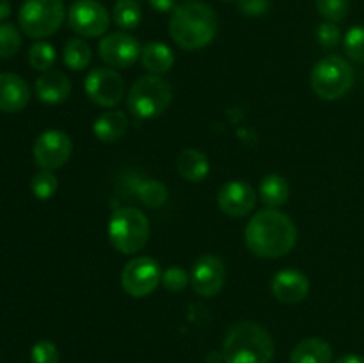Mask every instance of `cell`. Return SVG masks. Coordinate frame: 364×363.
Returning a JSON list of instances; mask_svg holds the SVG:
<instances>
[{
    "label": "cell",
    "mask_w": 364,
    "mask_h": 363,
    "mask_svg": "<svg viewBox=\"0 0 364 363\" xmlns=\"http://www.w3.org/2000/svg\"><path fill=\"white\" fill-rule=\"evenodd\" d=\"M297 244V226L277 209H263L245 226V246L258 258H281Z\"/></svg>",
    "instance_id": "6da1fadb"
},
{
    "label": "cell",
    "mask_w": 364,
    "mask_h": 363,
    "mask_svg": "<svg viewBox=\"0 0 364 363\" xmlns=\"http://www.w3.org/2000/svg\"><path fill=\"white\" fill-rule=\"evenodd\" d=\"M219 31L217 14L208 4L187 2L171 14L169 34L183 50H199L208 46Z\"/></svg>",
    "instance_id": "7a4b0ae2"
},
{
    "label": "cell",
    "mask_w": 364,
    "mask_h": 363,
    "mask_svg": "<svg viewBox=\"0 0 364 363\" xmlns=\"http://www.w3.org/2000/svg\"><path fill=\"white\" fill-rule=\"evenodd\" d=\"M274 352L272 337L255 320H237L224 335L223 358L226 363H270Z\"/></svg>",
    "instance_id": "3957f363"
},
{
    "label": "cell",
    "mask_w": 364,
    "mask_h": 363,
    "mask_svg": "<svg viewBox=\"0 0 364 363\" xmlns=\"http://www.w3.org/2000/svg\"><path fill=\"white\" fill-rule=\"evenodd\" d=\"M109 241L116 251L135 255L148 244L151 226L142 210L135 206H121L109 219Z\"/></svg>",
    "instance_id": "277c9868"
},
{
    "label": "cell",
    "mask_w": 364,
    "mask_h": 363,
    "mask_svg": "<svg viewBox=\"0 0 364 363\" xmlns=\"http://www.w3.org/2000/svg\"><path fill=\"white\" fill-rule=\"evenodd\" d=\"M355 73L352 64L340 56H327L315 64L309 75V84L318 98L334 102L354 88Z\"/></svg>",
    "instance_id": "5b68a950"
},
{
    "label": "cell",
    "mask_w": 364,
    "mask_h": 363,
    "mask_svg": "<svg viewBox=\"0 0 364 363\" xmlns=\"http://www.w3.org/2000/svg\"><path fill=\"white\" fill-rule=\"evenodd\" d=\"M173 102V88L160 75H146L132 84L127 96L128 110L139 120H153Z\"/></svg>",
    "instance_id": "8992f818"
},
{
    "label": "cell",
    "mask_w": 364,
    "mask_h": 363,
    "mask_svg": "<svg viewBox=\"0 0 364 363\" xmlns=\"http://www.w3.org/2000/svg\"><path fill=\"white\" fill-rule=\"evenodd\" d=\"M66 20L63 0H25L18 13L23 34L32 39H43L55 34Z\"/></svg>",
    "instance_id": "52a82bcc"
},
{
    "label": "cell",
    "mask_w": 364,
    "mask_h": 363,
    "mask_svg": "<svg viewBox=\"0 0 364 363\" xmlns=\"http://www.w3.org/2000/svg\"><path fill=\"white\" fill-rule=\"evenodd\" d=\"M162 281L160 263L151 256L132 258L121 273V287L132 298H148Z\"/></svg>",
    "instance_id": "ba28073f"
},
{
    "label": "cell",
    "mask_w": 364,
    "mask_h": 363,
    "mask_svg": "<svg viewBox=\"0 0 364 363\" xmlns=\"http://www.w3.org/2000/svg\"><path fill=\"white\" fill-rule=\"evenodd\" d=\"M84 89L92 103L107 107V109L117 105L127 93L123 77L117 73V70L109 66L95 68L89 71L84 82Z\"/></svg>",
    "instance_id": "9c48e42d"
},
{
    "label": "cell",
    "mask_w": 364,
    "mask_h": 363,
    "mask_svg": "<svg viewBox=\"0 0 364 363\" xmlns=\"http://www.w3.org/2000/svg\"><path fill=\"white\" fill-rule=\"evenodd\" d=\"M68 25L82 38H98L109 31L110 14L98 0H77L68 11Z\"/></svg>",
    "instance_id": "30bf717a"
},
{
    "label": "cell",
    "mask_w": 364,
    "mask_h": 363,
    "mask_svg": "<svg viewBox=\"0 0 364 363\" xmlns=\"http://www.w3.org/2000/svg\"><path fill=\"white\" fill-rule=\"evenodd\" d=\"M73 152V142L70 135L63 130H46L36 139L32 155L39 169L55 171L70 160Z\"/></svg>",
    "instance_id": "8fae6325"
},
{
    "label": "cell",
    "mask_w": 364,
    "mask_h": 363,
    "mask_svg": "<svg viewBox=\"0 0 364 363\" xmlns=\"http://www.w3.org/2000/svg\"><path fill=\"white\" fill-rule=\"evenodd\" d=\"M141 45L128 32H112L100 41V59L114 70H127L141 59Z\"/></svg>",
    "instance_id": "7c38bea8"
},
{
    "label": "cell",
    "mask_w": 364,
    "mask_h": 363,
    "mask_svg": "<svg viewBox=\"0 0 364 363\" xmlns=\"http://www.w3.org/2000/svg\"><path fill=\"white\" fill-rule=\"evenodd\" d=\"M226 281V265L219 256L206 253L194 262L191 270V285L201 298L219 294Z\"/></svg>",
    "instance_id": "4fadbf2b"
},
{
    "label": "cell",
    "mask_w": 364,
    "mask_h": 363,
    "mask_svg": "<svg viewBox=\"0 0 364 363\" xmlns=\"http://www.w3.org/2000/svg\"><path fill=\"white\" fill-rule=\"evenodd\" d=\"M256 191L244 180H231L220 187L217 194V203L224 214L231 217H244L255 210Z\"/></svg>",
    "instance_id": "5bb4252c"
},
{
    "label": "cell",
    "mask_w": 364,
    "mask_h": 363,
    "mask_svg": "<svg viewBox=\"0 0 364 363\" xmlns=\"http://www.w3.org/2000/svg\"><path fill=\"white\" fill-rule=\"evenodd\" d=\"M272 288L274 298L284 305H297V302L304 301L309 295L311 285H309L308 276L297 269H283L276 273L272 278Z\"/></svg>",
    "instance_id": "9a60e30c"
},
{
    "label": "cell",
    "mask_w": 364,
    "mask_h": 363,
    "mask_svg": "<svg viewBox=\"0 0 364 363\" xmlns=\"http://www.w3.org/2000/svg\"><path fill=\"white\" fill-rule=\"evenodd\" d=\"M31 102V88L14 73H0V112H20Z\"/></svg>",
    "instance_id": "2e32d148"
},
{
    "label": "cell",
    "mask_w": 364,
    "mask_h": 363,
    "mask_svg": "<svg viewBox=\"0 0 364 363\" xmlns=\"http://www.w3.org/2000/svg\"><path fill=\"white\" fill-rule=\"evenodd\" d=\"M36 96L41 100L43 103L48 105H59V103L66 102L71 95V82L63 71L50 70L41 73L36 80Z\"/></svg>",
    "instance_id": "e0dca14e"
},
{
    "label": "cell",
    "mask_w": 364,
    "mask_h": 363,
    "mask_svg": "<svg viewBox=\"0 0 364 363\" xmlns=\"http://www.w3.org/2000/svg\"><path fill=\"white\" fill-rule=\"evenodd\" d=\"M128 117L123 110H105L92 123V134L102 142H116L127 134Z\"/></svg>",
    "instance_id": "ac0fdd59"
},
{
    "label": "cell",
    "mask_w": 364,
    "mask_h": 363,
    "mask_svg": "<svg viewBox=\"0 0 364 363\" xmlns=\"http://www.w3.org/2000/svg\"><path fill=\"white\" fill-rule=\"evenodd\" d=\"M176 169L183 180L191 184L203 182L210 173V160L201 149L187 148L180 153L176 160Z\"/></svg>",
    "instance_id": "d6986e66"
},
{
    "label": "cell",
    "mask_w": 364,
    "mask_h": 363,
    "mask_svg": "<svg viewBox=\"0 0 364 363\" xmlns=\"http://www.w3.org/2000/svg\"><path fill=\"white\" fill-rule=\"evenodd\" d=\"M290 363H333V349L318 337L304 338L291 351Z\"/></svg>",
    "instance_id": "ffe728a7"
},
{
    "label": "cell",
    "mask_w": 364,
    "mask_h": 363,
    "mask_svg": "<svg viewBox=\"0 0 364 363\" xmlns=\"http://www.w3.org/2000/svg\"><path fill=\"white\" fill-rule=\"evenodd\" d=\"M174 53L167 45L159 41L142 46L141 63L149 75H164L174 66Z\"/></svg>",
    "instance_id": "44dd1931"
},
{
    "label": "cell",
    "mask_w": 364,
    "mask_h": 363,
    "mask_svg": "<svg viewBox=\"0 0 364 363\" xmlns=\"http://www.w3.org/2000/svg\"><path fill=\"white\" fill-rule=\"evenodd\" d=\"M258 196L265 203L267 209H279V206H283L288 201L290 185H288L287 178L281 177V174H267L259 182Z\"/></svg>",
    "instance_id": "7402d4cb"
},
{
    "label": "cell",
    "mask_w": 364,
    "mask_h": 363,
    "mask_svg": "<svg viewBox=\"0 0 364 363\" xmlns=\"http://www.w3.org/2000/svg\"><path fill=\"white\" fill-rule=\"evenodd\" d=\"M63 59L70 70L82 71L91 64L92 50L82 38H73L64 45Z\"/></svg>",
    "instance_id": "603a6c76"
},
{
    "label": "cell",
    "mask_w": 364,
    "mask_h": 363,
    "mask_svg": "<svg viewBox=\"0 0 364 363\" xmlns=\"http://www.w3.org/2000/svg\"><path fill=\"white\" fill-rule=\"evenodd\" d=\"M135 192H137V198L149 209H160L169 198V191H167L166 185L160 180H153V178L139 182Z\"/></svg>",
    "instance_id": "cb8c5ba5"
},
{
    "label": "cell",
    "mask_w": 364,
    "mask_h": 363,
    "mask_svg": "<svg viewBox=\"0 0 364 363\" xmlns=\"http://www.w3.org/2000/svg\"><path fill=\"white\" fill-rule=\"evenodd\" d=\"M114 23L123 31H134L142 20V9L135 0H119L112 11Z\"/></svg>",
    "instance_id": "d4e9b609"
},
{
    "label": "cell",
    "mask_w": 364,
    "mask_h": 363,
    "mask_svg": "<svg viewBox=\"0 0 364 363\" xmlns=\"http://www.w3.org/2000/svg\"><path fill=\"white\" fill-rule=\"evenodd\" d=\"M55 48L46 41H36L34 45L28 48V64H31V68L43 71V73L52 70V66L55 64Z\"/></svg>",
    "instance_id": "484cf974"
},
{
    "label": "cell",
    "mask_w": 364,
    "mask_h": 363,
    "mask_svg": "<svg viewBox=\"0 0 364 363\" xmlns=\"http://www.w3.org/2000/svg\"><path fill=\"white\" fill-rule=\"evenodd\" d=\"M57 187H59V180H57L55 173L50 169H39L31 180L32 194L38 199H43V201L53 198L57 192Z\"/></svg>",
    "instance_id": "4316f807"
},
{
    "label": "cell",
    "mask_w": 364,
    "mask_h": 363,
    "mask_svg": "<svg viewBox=\"0 0 364 363\" xmlns=\"http://www.w3.org/2000/svg\"><path fill=\"white\" fill-rule=\"evenodd\" d=\"M21 48V34L13 23H0V59H11Z\"/></svg>",
    "instance_id": "83f0119b"
},
{
    "label": "cell",
    "mask_w": 364,
    "mask_h": 363,
    "mask_svg": "<svg viewBox=\"0 0 364 363\" xmlns=\"http://www.w3.org/2000/svg\"><path fill=\"white\" fill-rule=\"evenodd\" d=\"M343 46L347 56L350 57L354 63L364 64V27L358 25V27H352L347 32L343 39Z\"/></svg>",
    "instance_id": "f1b7e54d"
},
{
    "label": "cell",
    "mask_w": 364,
    "mask_h": 363,
    "mask_svg": "<svg viewBox=\"0 0 364 363\" xmlns=\"http://www.w3.org/2000/svg\"><path fill=\"white\" fill-rule=\"evenodd\" d=\"M316 9H318L320 16L326 18L327 21H338L345 20L350 11V2L348 0H316Z\"/></svg>",
    "instance_id": "f546056e"
},
{
    "label": "cell",
    "mask_w": 364,
    "mask_h": 363,
    "mask_svg": "<svg viewBox=\"0 0 364 363\" xmlns=\"http://www.w3.org/2000/svg\"><path fill=\"white\" fill-rule=\"evenodd\" d=\"M160 283L164 285V288L169 292H181L187 288V285L191 283V274L180 265H173L167 270L162 273V281Z\"/></svg>",
    "instance_id": "4dcf8cb0"
},
{
    "label": "cell",
    "mask_w": 364,
    "mask_h": 363,
    "mask_svg": "<svg viewBox=\"0 0 364 363\" xmlns=\"http://www.w3.org/2000/svg\"><path fill=\"white\" fill-rule=\"evenodd\" d=\"M32 363H59V349L50 340H38L31 349Z\"/></svg>",
    "instance_id": "1f68e13d"
},
{
    "label": "cell",
    "mask_w": 364,
    "mask_h": 363,
    "mask_svg": "<svg viewBox=\"0 0 364 363\" xmlns=\"http://www.w3.org/2000/svg\"><path fill=\"white\" fill-rule=\"evenodd\" d=\"M316 39L323 48H334L341 41V31L334 21H323L316 28Z\"/></svg>",
    "instance_id": "d6a6232c"
},
{
    "label": "cell",
    "mask_w": 364,
    "mask_h": 363,
    "mask_svg": "<svg viewBox=\"0 0 364 363\" xmlns=\"http://www.w3.org/2000/svg\"><path fill=\"white\" fill-rule=\"evenodd\" d=\"M237 6L247 16H262L269 11L270 0H237Z\"/></svg>",
    "instance_id": "836d02e7"
},
{
    "label": "cell",
    "mask_w": 364,
    "mask_h": 363,
    "mask_svg": "<svg viewBox=\"0 0 364 363\" xmlns=\"http://www.w3.org/2000/svg\"><path fill=\"white\" fill-rule=\"evenodd\" d=\"M148 2L159 13H169L176 9V0H148Z\"/></svg>",
    "instance_id": "e575fe53"
},
{
    "label": "cell",
    "mask_w": 364,
    "mask_h": 363,
    "mask_svg": "<svg viewBox=\"0 0 364 363\" xmlns=\"http://www.w3.org/2000/svg\"><path fill=\"white\" fill-rule=\"evenodd\" d=\"M334 363H364V356L361 354H345Z\"/></svg>",
    "instance_id": "d590c367"
},
{
    "label": "cell",
    "mask_w": 364,
    "mask_h": 363,
    "mask_svg": "<svg viewBox=\"0 0 364 363\" xmlns=\"http://www.w3.org/2000/svg\"><path fill=\"white\" fill-rule=\"evenodd\" d=\"M11 14V2L9 0H0V21L9 18Z\"/></svg>",
    "instance_id": "8d00e7d4"
},
{
    "label": "cell",
    "mask_w": 364,
    "mask_h": 363,
    "mask_svg": "<svg viewBox=\"0 0 364 363\" xmlns=\"http://www.w3.org/2000/svg\"><path fill=\"white\" fill-rule=\"evenodd\" d=\"M224 2H237V0H224Z\"/></svg>",
    "instance_id": "74e56055"
}]
</instances>
